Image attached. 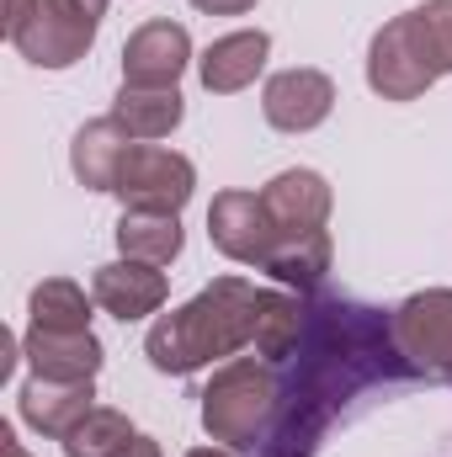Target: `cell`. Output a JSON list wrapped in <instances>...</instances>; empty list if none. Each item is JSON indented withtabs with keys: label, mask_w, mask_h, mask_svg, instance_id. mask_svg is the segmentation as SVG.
I'll return each instance as SVG.
<instances>
[{
	"label": "cell",
	"mask_w": 452,
	"mask_h": 457,
	"mask_svg": "<svg viewBox=\"0 0 452 457\" xmlns=\"http://www.w3.org/2000/svg\"><path fill=\"white\" fill-rule=\"evenodd\" d=\"M102 16H107V0H38V11L21 21L11 43L38 70H70L91 54Z\"/></svg>",
	"instance_id": "cell-5"
},
{
	"label": "cell",
	"mask_w": 452,
	"mask_h": 457,
	"mask_svg": "<svg viewBox=\"0 0 452 457\" xmlns=\"http://www.w3.org/2000/svg\"><path fill=\"white\" fill-rule=\"evenodd\" d=\"M203 16H245V11H255V0H192Z\"/></svg>",
	"instance_id": "cell-23"
},
{
	"label": "cell",
	"mask_w": 452,
	"mask_h": 457,
	"mask_svg": "<svg viewBox=\"0 0 452 457\" xmlns=\"http://www.w3.org/2000/svg\"><path fill=\"white\" fill-rule=\"evenodd\" d=\"M197 192V170L187 154L160 149V144H133L122 170H117L113 197L133 213H181Z\"/></svg>",
	"instance_id": "cell-7"
},
{
	"label": "cell",
	"mask_w": 452,
	"mask_h": 457,
	"mask_svg": "<svg viewBox=\"0 0 452 457\" xmlns=\"http://www.w3.org/2000/svg\"><path fill=\"white\" fill-rule=\"evenodd\" d=\"M255 298H261V287H250L245 277L208 282L192 303L155 320V330L144 341L149 367L171 372V378H187V372H197L219 356H234L255 336Z\"/></svg>",
	"instance_id": "cell-2"
},
{
	"label": "cell",
	"mask_w": 452,
	"mask_h": 457,
	"mask_svg": "<svg viewBox=\"0 0 452 457\" xmlns=\"http://www.w3.org/2000/svg\"><path fill=\"white\" fill-rule=\"evenodd\" d=\"M27 314H32V330H91V298L70 277L38 282L27 298Z\"/></svg>",
	"instance_id": "cell-21"
},
{
	"label": "cell",
	"mask_w": 452,
	"mask_h": 457,
	"mask_svg": "<svg viewBox=\"0 0 452 457\" xmlns=\"http://www.w3.org/2000/svg\"><path fill=\"white\" fill-rule=\"evenodd\" d=\"M128 457H160V442H155V436H138V442L128 447Z\"/></svg>",
	"instance_id": "cell-27"
},
{
	"label": "cell",
	"mask_w": 452,
	"mask_h": 457,
	"mask_svg": "<svg viewBox=\"0 0 452 457\" xmlns=\"http://www.w3.org/2000/svg\"><path fill=\"white\" fill-rule=\"evenodd\" d=\"M187 457H234V453H219V447H192Z\"/></svg>",
	"instance_id": "cell-28"
},
{
	"label": "cell",
	"mask_w": 452,
	"mask_h": 457,
	"mask_svg": "<svg viewBox=\"0 0 452 457\" xmlns=\"http://www.w3.org/2000/svg\"><path fill=\"white\" fill-rule=\"evenodd\" d=\"M16 404H21V420H27L38 436L64 442V436L96 410V378H91V383H54V378H38V372H32V378L21 383Z\"/></svg>",
	"instance_id": "cell-11"
},
{
	"label": "cell",
	"mask_w": 452,
	"mask_h": 457,
	"mask_svg": "<svg viewBox=\"0 0 452 457\" xmlns=\"http://www.w3.org/2000/svg\"><path fill=\"white\" fill-rule=\"evenodd\" d=\"M394 345L415 378H437L452 388V287H426L389 314Z\"/></svg>",
	"instance_id": "cell-6"
},
{
	"label": "cell",
	"mask_w": 452,
	"mask_h": 457,
	"mask_svg": "<svg viewBox=\"0 0 452 457\" xmlns=\"http://www.w3.org/2000/svg\"><path fill=\"white\" fill-rule=\"evenodd\" d=\"M91 298L113 320L133 325L144 314H160V303H165V271L160 266H144V261H128V255L122 261H107L91 277Z\"/></svg>",
	"instance_id": "cell-12"
},
{
	"label": "cell",
	"mask_w": 452,
	"mask_h": 457,
	"mask_svg": "<svg viewBox=\"0 0 452 457\" xmlns=\"http://www.w3.org/2000/svg\"><path fill=\"white\" fill-rule=\"evenodd\" d=\"M32 11H38V0H5V11H0V16H5V37H16Z\"/></svg>",
	"instance_id": "cell-24"
},
{
	"label": "cell",
	"mask_w": 452,
	"mask_h": 457,
	"mask_svg": "<svg viewBox=\"0 0 452 457\" xmlns=\"http://www.w3.org/2000/svg\"><path fill=\"white\" fill-rule=\"evenodd\" d=\"M304 303L293 298V293H277V287H261V298H255V336H250V345H255V356L261 361H288L293 351H298V341H304Z\"/></svg>",
	"instance_id": "cell-19"
},
{
	"label": "cell",
	"mask_w": 452,
	"mask_h": 457,
	"mask_svg": "<svg viewBox=\"0 0 452 457\" xmlns=\"http://www.w3.org/2000/svg\"><path fill=\"white\" fill-rule=\"evenodd\" d=\"M113 117L128 128V138L138 144H155V138H171L187 117V96L176 86H122L113 102Z\"/></svg>",
	"instance_id": "cell-17"
},
{
	"label": "cell",
	"mask_w": 452,
	"mask_h": 457,
	"mask_svg": "<svg viewBox=\"0 0 452 457\" xmlns=\"http://www.w3.org/2000/svg\"><path fill=\"white\" fill-rule=\"evenodd\" d=\"M208 239H213L219 255L239 261V266H266L282 228L266 213L261 192H219L213 208H208Z\"/></svg>",
	"instance_id": "cell-8"
},
{
	"label": "cell",
	"mask_w": 452,
	"mask_h": 457,
	"mask_svg": "<svg viewBox=\"0 0 452 457\" xmlns=\"http://www.w3.org/2000/svg\"><path fill=\"white\" fill-rule=\"evenodd\" d=\"M133 144H138V138H128V128H122L113 112L96 117V122H86V128L75 133V144H70V170H75V181H80L86 192H113L117 170H122V160H128Z\"/></svg>",
	"instance_id": "cell-16"
},
{
	"label": "cell",
	"mask_w": 452,
	"mask_h": 457,
	"mask_svg": "<svg viewBox=\"0 0 452 457\" xmlns=\"http://www.w3.org/2000/svg\"><path fill=\"white\" fill-rule=\"evenodd\" d=\"M197 399H203V431L213 442H224L229 453H255L266 442L272 420H277L282 378H277L272 361L234 356L208 378V388Z\"/></svg>",
	"instance_id": "cell-3"
},
{
	"label": "cell",
	"mask_w": 452,
	"mask_h": 457,
	"mask_svg": "<svg viewBox=\"0 0 452 457\" xmlns=\"http://www.w3.org/2000/svg\"><path fill=\"white\" fill-rule=\"evenodd\" d=\"M21 356L32 361L38 378H54V383H91L107 361L91 330H32V325H27Z\"/></svg>",
	"instance_id": "cell-14"
},
{
	"label": "cell",
	"mask_w": 452,
	"mask_h": 457,
	"mask_svg": "<svg viewBox=\"0 0 452 457\" xmlns=\"http://www.w3.org/2000/svg\"><path fill=\"white\" fill-rule=\"evenodd\" d=\"M304 309V341L288 356L293 378L282 383V404L261 442V457H314L331 420L356 394L394 378H415L378 309L351 298H314Z\"/></svg>",
	"instance_id": "cell-1"
},
{
	"label": "cell",
	"mask_w": 452,
	"mask_h": 457,
	"mask_svg": "<svg viewBox=\"0 0 452 457\" xmlns=\"http://www.w3.org/2000/svg\"><path fill=\"white\" fill-rule=\"evenodd\" d=\"M261 203L266 213L277 219L282 234H304V228H325L331 219V181L309 165H293V170H277L266 187H261Z\"/></svg>",
	"instance_id": "cell-13"
},
{
	"label": "cell",
	"mask_w": 452,
	"mask_h": 457,
	"mask_svg": "<svg viewBox=\"0 0 452 457\" xmlns=\"http://www.w3.org/2000/svg\"><path fill=\"white\" fill-rule=\"evenodd\" d=\"M133 442H138L133 420H128L122 410L96 404V410H91V415L64 436V457H128Z\"/></svg>",
	"instance_id": "cell-22"
},
{
	"label": "cell",
	"mask_w": 452,
	"mask_h": 457,
	"mask_svg": "<svg viewBox=\"0 0 452 457\" xmlns=\"http://www.w3.org/2000/svg\"><path fill=\"white\" fill-rule=\"evenodd\" d=\"M0 457H32V453H21V442H16L11 426H0Z\"/></svg>",
	"instance_id": "cell-26"
},
{
	"label": "cell",
	"mask_w": 452,
	"mask_h": 457,
	"mask_svg": "<svg viewBox=\"0 0 452 457\" xmlns=\"http://www.w3.org/2000/svg\"><path fill=\"white\" fill-rule=\"evenodd\" d=\"M266 277H277L282 287H298V293H314L331 271V234L325 228H304V234H282L277 250L266 255L261 266Z\"/></svg>",
	"instance_id": "cell-18"
},
{
	"label": "cell",
	"mask_w": 452,
	"mask_h": 457,
	"mask_svg": "<svg viewBox=\"0 0 452 457\" xmlns=\"http://www.w3.org/2000/svg\"><path fill=\"white\" fill-rule=\"evenodd\" d=\"M192 64V37L181 21H144L122 43V86H176Z\"/></svg>",
	"instance_id": "cell-10"
},
{
	"label": "cell",
	"mask_w": 452,
	"mask_h": 457,
	"mask_svg": "<svg viewBox=\"0 0 452 457\" xmlns=\"http://www.w3.org/2000/svg\"><path fill=\"white\" fill-rule=\"evenodd\" d=\"M266 54H272V37H266L261 27L224 32V37H213V43L203 48L197 80H203V91H213V96H234V91L255 86V75L266 70Z\"/></svg>",
	"instance_id": "cell-15"
},
{
	"label": "cell",
	"mask_w": 452,
	"mask_h": 457,
	"mask_svg": "<svg viewBox=\"0 0 452 457\" xmlns=\"http://www.w3.org/2000/svg\"><path fill=\"white\" fill-rule=\"evenodd\" d=\"M261 112L277 133H314L325 117L336 112V80L325 70H282L261 91Z\"/></svg>",
	"instance_id": "cell-9"
},
{
	"label": "cell",
	"mask_w": 452,
	"mask_h": 457,
	"mask_svg": "<svg viewBox=\"0 0 452 457\" xmlns=\"http://www.w3.org/2000/svg\"><path fill=\"white\" fill-rule=\"evenodd\" d=\"M16 356H21V341H16V336H0V372H11Z\"/></svg>",
	"instance_id": "cell-25"
},
{
	"label": "cell",
	"mask_w": 452,
	"mask_h": 457,
	"mask_svg": "<svg viewBox=\"0 0 452 457\" xmlns=\"http://www.w3.org/2000/svg\"><path fill=\"white\" fill-rule=\"evenodd\" d=\"M187 234H181V213H133L122 208L117 219V250L128 261H144V266H171L181 255Z\"/></svg>",
	"instance_id": "cell-20"
},
{
	"label": "cell",
	"mask_w": 452,
	"mask_h": 457,
	"mask_svg": "<svg viewBox=\"0 0 452 457\" xmlns=\"http://www.w3.org/2000/svg\"><path fill=\"white\" fill-rule=\"evenodd\" d=\"M442 75H448V64H442L437 43L426 37L415 11H405V16H394V21H383L372 32V43H367V86L383 102H415Z\"/></svg>",
	"instance_id": "cell-4"
}]
</instances>
